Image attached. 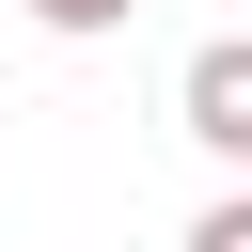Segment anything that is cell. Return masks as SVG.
<instances>
[{
    "mask_svg": "<svg viewBox=\"0 0 252 252\" xmlns=\"http://www.w3.org/2000/svg\"><path fill=\"white\" fill-rule=\"evenodd\" d=\"M173 126L220 158V173H252V32H220V47H189V79H173Z\"/></svg>",
    "mask_w": 252,
    "mask_h": 252,
    "instance_id": "obj_1",
    "label": "cell"
},
{
    "mask_svg": "<svg viewBox=\"0 0 252 252\" xmlns=\"http://www.w3.org/2000/svg\"><path fill=\"white\" fill-rule=\"evenodd\" d=\"M47 32H126V0H32Z\"/></svg>",
    "mask_w": 252,
    "mask_h": 252,
    "instance_id": "obj_3",
    "label": "cell"
},
{
    "mask_svg": "<svg viewBox=\"0 0 252 252\" xmlns=\"http://www.w3.org/2000/svg\"><path fill=\"white\" fill-rule=\"evenodd\" d=\"M189 252H252V189H220V205L189 220Z\"/></svg>",
    "mask_w": 252,
    "mask_h": 252,
    "instance_id": "obj_2",
    "label": "cell"
}]
</instances>
